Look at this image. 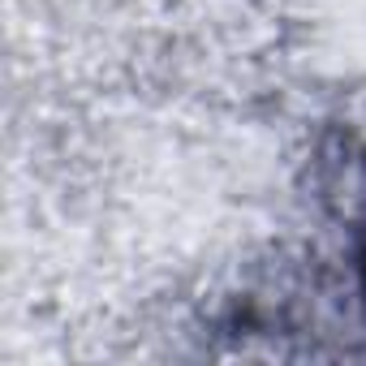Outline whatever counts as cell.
Masks as SVG:
<instances>
[{"label": "cell", "mask_w": 366, "mask_h": 366, "mask_svg": "<svg viewBox=\"0 0 366 366\" xmlns=\"http://www.w3.org/2000/svg\"><path fill=\"white\" fill-rule=\"evenodd\" d=\"M362 276H366V250H362Z\"/></svg>", "instance_id": "6da1fadb"}]
</instances>
